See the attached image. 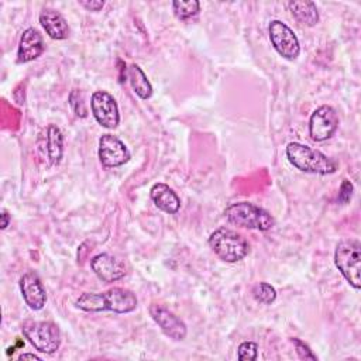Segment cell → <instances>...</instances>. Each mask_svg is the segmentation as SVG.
<instances>
[{"mask_svg": "<svg viewBox=\"0 0 361 361\" xmlns=\"http://www.w3.org/2000/svg\"><path fill=\"white\" fill-rule=\"evenodd\" d=\"M75 305L78 309L85 312L109 310L114 313H130L137 307L138 300L131 290L114 286L99 293L85 292L76 299Z\"/></svg>", "mask_w": 361, "mask_h": 361, "instance_id": "cell-1", "label": "cell"}, {"mask_svg": "<svg viewBox=\"0 0 361 361\" xmlns=\"http://www.w3.org/2000/svg\"><path fill=\"white\" fill-rule=\"evenodd\" d=\"M286 157L295 168L306 173L330 175L338 169V164L319 149L295 141L286 145Z\"/></svg>", "mask_w": 361, "mask_h": 361, "instance_id": "cell-2", "label": "cell"}, {"mask_svg": "<svg viewBox=\"0 0 361 361\" xmlns=\"http://www.w3.org/2000/svg\"><path fill=\"white\" fill-rule=\"evenodd\" d=\"M223 214L231 224L250 230L268 231L275 224L274 217L265 209L248 202L233 203L224 209Z\"/></svg>", "mask_w": 361, "mask_h": 361, "instance_id": "cell-3", "label": "cell"}, {"mask_svg": "<svg viewBox=\"0 0 361 361\" xmlns=\"http://www.w3.org/2000/svg\"><path fill=\"white\" fill-rule=\"evenodd\" d=\"M209 245L212 251L224 262H238L250 252L248 241L237 231L220 227L209 235Z\"/></svg>", "mask_w": 361, "mask_h": 361, "instance_id": "cell-4", "label": "cell"}, {"mask_svg": "<svg viewBox=\"0 0 361 361\" xmlns=\"http://www.w3.org/2000/svg\"><path fill=\"white\" fill-rule=\"evenodd\" d=\"M334 264L345 281L354 288L361 286V244L358 240H341L334 250Z\"/></svg>", "mask_w": 361, "mask_h": 361, "instance_id": "cell-5", "label": "cell"}, {"mask_svg": "<svg viewBox=\"0 0 361 361\" xmlns=\"http://www.w3.org/2000/svg\"><path fill=\"white\" fill-rule=\"evenodd\" d=\"M21 331L39 353L54 354L61 345V331L54 322L25 320L21 323Z\"/></svg>", "mask_w": 361, "mask_h": 361, "instance_id": "cell-6", "label": "cell"}, {"mask_svg": "<svg viewBox=\"0 0 361 361\" xmlns=\"http://www.w3.org/2000/svg\"><path fill=\"white\" fill-rule=\"evenodd\" d=\"M269 39L275 51L285 59L293 61L299 56L300 45L296 34L281 20H272L268 25Z\"/></svg>", "mask_w": 361, "mask_h": 361, "instance_id": "cell-7", "label": "cell"}, {"mask_svg": "<svg viewBox=\"0 0 361 361\" xmlns=\"http://www.w3.org/2000/svg\"><path fill=\"white\" fill-rule=\"evenodd\" d=\"M338 127V116L336 110L329 106L323 104L317 107L310 118H309V135L313 141L322 142L333 137Z\"/></svg>", "mask_w": 361, "mask_h": 361, "instance_id": "cell-8", "label": "cell"}, {"mask_svg": "<svg viewBox=\"0 0 361 361\" xmlns=\"http://www.w3.org/2000/svg\"><path fill=\"white\" fill-rule=\"evenodd\" d=\"M90 109L96 121L104 128H116L120 123V113L116 99L104 92L96 90L90 97Z\"/></svg>", "mask_w": 361, "mask_h": 361, "instance_id": "cell-9", "label": "cell"}, {"mask_svg": "<svg viewBox=\"0 0 361 361\" xmlns=\"http://www.w3.org/2000/svg\"><path fill=\"white\" fill-rule=\"evenodd\" d=\"M130 151L126 144L113 134H103L99 140V159L106 168H117L128 162Z\"/></svg>", "mask_w": 361, "mask_h": 361, "instance_id": "cell-10", "label": "cell"}, {"mask_svg": "<svg viewBox=\"0 0 361 361\" xmlns=\"http://www.w3.org/2000/svg\"><path fill=\"white\" fill-rule=\"evenodd\" d=\"M149 316L159 326V329L172 340L180 341L186 337L188 329L183 320H180L175 313L166 309L162 305L152 303L149 305Z\"/></svg>", "mask_w": 361, "mask_h": 361, "instance_id": "cell-11", "label": "cell"}, {"mask_svg": "<svg viewBox=\"0 0 361 361\" xmlns=\"http://www.w3.org/2000/svg\"><path fill=\"white\" fill-rule=\"evenodd\" d=\"M38 152L51 166L61 162L63 155V135L59 127L55 124L47 126L38 140Z\"/></svg>", "mask_w": 361, "mask_h": 361, "instance_id": "cell-12", "label": "cell"}, {"mask_svg": "<svg viewBox=\"0 0 361 361\" xmlns=\"http://www.w3.org/2000/svg\"><path fill=\"white\" fill-rule=\"evenodd\" d=\"M20 290L25 305L32 310H41L47 303V292L45 288L34 271H28L23 274L20 278Z\"/></svg>", "mask_w": 361, "mask_h": 361, "instance_id": "cell-13", "label": "cell"}, {"mask_svg": "<svg viewBox=\"0 0 361 361\" xmlns=\"http://www.w3.org/2000/svg\"><path fill=\"white\" fill-rule=\"evenodd\" d=\"M90 268L103 282H116L126 275V267L116 257L102 252L90 259Z\"/></svg>", "mask_w": 361, "mask_h": 361, "instance_id": "cell-14", "label": "cell"}, {"mask_svg": "<svg viewBox=\"0 0 361 361\" xmlns=\"http://www.w3.org/2000/svg\"><path fill=\"white\" fill-rule=\"evenodd\" d=\"M44 52V39L42 35L32 27L27 28L20 38L17 49V63H27Z\"/></svg>", "mask_w": 361, "mask_h": 361, "instance_id": "cell-15", "label": "cell"}, {"mask_svg": "<svg viewBox=\"0 0 361 361\" xmlns=\"http://www.w3.org/2000/svg\"><path fill=\"white\" fill-rule=\"evenodd\" d=\"M149 196H151V200L154 202V204L159 210H162V212H165L168 214H175L180 209V199H179V196L166 183L158 182V183L152 185V188L149 190Z\"/></svg>", "mask_w": 361, "mask_h": 361, "instance_id": "cell-16", "label": "cell"}, {"mask_svg": "<svg viewBox=\"0 0 361 361\" xmlns=\"http://www.w3.org/2000/svg\"><path fill=\"white\" fill-rule=\"evenodd\" d=\"M39 24L52 39H66L69 35V27L63 16L54 8H44L39 13Z\"/></svg>", "mask_w": 361, "mask_h": 361, "instance_id": "cell-17", "label": "cell"}, {"mask_svg": "<svg viewBox=\"0 0 361 361\" xmlns=\"http://www.w3.org/2000/svg\"><path fill=\"white\" fill-rule=\"evenodd\" d=\"M288 7L299 24L306 27H313L319 23V11L316 7V3L309 0L289 1Z\"/></svg>", "mask_w": 361, "mask_h": 361, "instance_id": "cell-18", "label": "cell"}, {"mask_svg": "<svg viewBox=\"0 0 361 361\" xmlns=\"http://www.w3.org/2000/svg\"><path fill=\"white\" fill-rule=\"evenodd\" d=\"M127 78H128V82L134 90V93L140 99L147 100L152 96V86H151L147 75L144 73V71L137 63H131L127 68Z\"/></svg>", "mask_w": 361, "mask_h": 361, "instance_id": "cell-19", "label": "cell"}, {"mask_svg": "<svg viewBox=\"0 0 361 361\" xmlns=\"http://www.w3.org/2000/svg\"><path fill=\"white\" fill-rule=\"evenodd\" d=\"M173 14L179 20H189L195 16H197L200 10V3L197 0H175L172 3Z\"/></svg>", "mask_w": 361, "mask_h": 361, "instance_id": "cell-20", "label": "cell"}, {"mask_svg": "<svg viewBox=\"0 0 361 361\" xmlns=\"http://www.w3.org/2000/svg\"><path fill=\"white\" fill-rule=\"evenodd\" d=\"M252 296L257 302L264 305H271L276 299L275 288L268 282H258L252 288Z\"/></svg>", "mask_w": 361, "mask_h": 361, "instance_id": "cell-21", "label": "cell"}, {"mask_svg": "<svg viewBox=\"0 0 361 361\" xmlns=\"http://www.w3.org/2000/svg\"><path fill=\"white\" fill-rule=\"evenodd\" d=\"M237 358L240 361H254L258 358V344L254 341H244L237 348Z\"/></svg>", "mask_w": 361, "mask_h": 361, "instance_id": "cell-22", "label": "cell"}, {"mask_svg": "<svg viewBox=\"0 0 361 361\" xmlns=\"http://www.w3.org/2000/svg\"><path fill=\"white\" fill-rule=\"evenodd\" d=\"M69 104L72 107V110L75 111L76 116L79 117H86L87 116V110H86V106H85V102H83V94L80 90L78 89H73L69 94Z\"/></svg>", "mask_w": 361, "mask_h": 361, "instance_id": "cell-23", "label": "cell"}, {"mask_svg": "<svg viewBox=\"0 0 361 361\" xmlns=\"http://www.w3.org/2000/svg\"><path fill=\"white\" fill-rule=\"evenodd\" d=\"M290 343L295 345L296 354H298V357H299L300 360H312V361H316V360H317L316 354H313L312 350H310V347H309L305 341H302L300 338L293 337V338H290Z\"/></svg>", "mask_w": 361, "mask_h": 361, "instance_id": "cell-24", "label": "cell"}, {"mask_svg": "<svg viewBox=\"0 0 361 361\" xmlns=\"http://www.w3.org/2000/svg\"><path fill=\"white\" fill-rule=\"evenodd\" d=\"M353 190H354L353 183L348 179H343V182L340 185V192H338V196H337V202L340 204L348 203L351 196H353Z\"/></svg>", "mask_w": 361, "mask_h": 361, "instance_id": "cell-25", "label": "cell"}, {"mask_svg": "<svg viewBox=\"0 0 361 361\" xmlns=\"http://www.w3.org/2000/svg\"><path fill=\"white\" fill-rule=\"evenodd\" d=\"M78 3L87 11H100L104 6V1L102 0H79Z\"/></svg>", "mask_w": 361, "mask_h": 361, "instance_id": "cell-26", "label": "cell"}, {"mask_svg": "<svg viewBox=\"0 0 361 361\" xmlns=\"http://www.w3.org/2000/svg\"><path fill=\"white\" fill-rule=\"evenodd\" d=\"M10 221H11V219H10L8 212H7L6 209H3V210L0 212V228H1V230H6V228L8 227V224H10Z\"/></svg>", "mask_w": 361, "mask_h": 361, "instance_id": "cell-27", "label": "cell"}, {"mask_svg": "<svg viewBox=\"0 0 361 361\" xmlns=\"http://www.w3.org/2000/svg\"><path fill=\"white\" fill-rule=\"evenodd\" d=\"M27 358H30V360H37V361H39V360H41L38 355H35V354H30V353H27V354H21V355H20V360H27Z\"/></svg>", "mask_w": 361, "mask_h": 361, "instance_id": "cell-28", "label": "cell"}]
</instances>
